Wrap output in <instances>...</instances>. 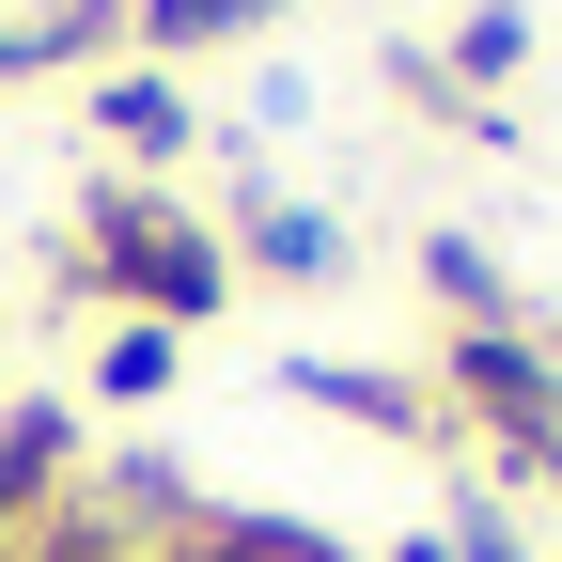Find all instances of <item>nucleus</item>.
Here are the masks:
<instances>
[{
  "label": "nucleus",
  "instance_id": "9",
  "mask_svg": "<svg viewBox=\"0 0 562 562\" xmlns=\"http://www.w3.org/2000/svg\"><path fill=\"white\" fill-rule=\"evenodd\" d=\"M281 0H125V32L140 47H235V32H266Z\"/></svg>",
  "mask_w": 562,
  "mask_h": 562
},
{
  "label": "nucleus",
  "instance_id": "4",
  "mask_svg": "<svg viewBox=\"0 0 562 562\" xmlns=\"http://www.w3.org/2000/svg\"><path fill=\"white\" fill-rule=\"evenodd\" d=\"M235 266H266V281H344V220H313V203H235Z\"/></svg>",
  "mask_w": 562,
  "mask_h": 562
},
{
  "label": "nucleus",
  "instance_id": "1",
  "mask_svg": "<svg viewBox=\"0 0 562 562\" xmlns=\"http://www.w3.org/2000/svg\"><path fill=\"white\" fill-rule=\"evenodd\" d=\"M63 281H79V297H125L140 328H203L235 297V235L188 220V203H157V188H94V220L63 235Z\"/></svg>",
  "mask_w": 562,
  "mask_h": 562
},
{
  "label": "nucleus",
  "instance_id": "8",
  "mask_svg": "<svg viewBox=\"0 0 562 562\" xmlns=\"http://www.w3.org/2000/svg\"><path fill=\"white\" fill-rule=\"evenodd\" d=\"M172 375H188V328H140V313H125V328L94 344V391H110V406H157Z\"/></svg>",
  "mask_w": 562,
  "mask_h": 562
},
{
  "label": "nucleus",
  "instance_id": "11",
  "mask_svg": "<svg viewBox=\"0 0 562 562\" xmlns=\"http://www.w3.org/2000/svg\"><path fill=\"white\" fill-rule=\"evenodd\" d=\"M438 547H453V562H531V547H516V516H501V501H484V484H469V469H453V531H438Z\"/></svg>",
  "mask_w": 562,
  "mask_h": 562
},
{
  "label": "nucleus",
  "instance_id": "5",
  "mask_svg": "<svg viewBox=\"0 0 562 562\" xmlns=\"http://www.w3.org/2000/svg\"><path fill=\"white\" fill-rule=\"evenodd\" d=\"M172 562H360V547L313 531V516H188V531H172Z\"/></svg>",
  "mask_w": 562,
  "mask_h": 562
},
{
  "label": "nucleus",
  "instance_id": "2",
  "mask_svg": "<svg viewBox=\"0 0 562 562\" xmlns=\"http://www.w3.org/2000/svg\"><path fill=\"white\" fill-rule=\"evenodd\" d=\"M438 391L501 438L516 484H562V360L531 328H438Z\"/></svg>",
  "mask_w": 562,
  "mask_h": 562
},
{
  "label": "nucleus",
  "instance_id": "3",
  "mask_svg": "<svg viewBox=\"0 0 562 562\" xmlns=\"http://www.w3.org/2000/svg\"><path fill=\"white\" fill-rule=\"evenodd\" d=\"M79 110H94V125L125 140V157H203V94H172L157 63H125V79H94Z\"/></svg>",
  "mask_w": 562,
  "mask_h": 562
},
{
  "label": "nucleus",
  "instance_id": "6",
  "mask_svg": "<svg viewBox=\"0 0 562 562\" xmlns=\"http://www.w3.org/2000/svg\"><path fill=\"white\" fill-rule=\"evenodd\" d=\"M281 391H313L344 422H375V438H438V406H422L406 375H360V360H281Z\"/></svg>",
  "mask_w": 562,
  "mask_h": 562
},
{
  "label": "nucleus",
  "instance_id": "12",
  "mask_svg": "<svg viewBox=\"0 0 562 562\" xmlns=\"http://www.w3.org/2000/svg\"><path fill=\"white\" fill-rule=\"evenodd\" d=\"M375 562H453V547H438V531H406V547H375Z\"/></svg>",
  "mask_w": 562,
  "mask_h": 562
},
{
  "label": "nucleus",
  "instance_id": "7",
  "mask_svg": "<svg viewBox=\"0 0 562 562\" xmlns=\"http://www.w3.org/2000/svg\"><path fill=\"white\" fill-rule=\"evenodd\" d=\"M422 297H438L453 328H516V281H501V266H484L469 235H422Z\"/></svg>",
  "mask_w": 562,
  "mask_h": 562
},
{
  "label": "nucleus",
  "instance_id": "10",
  "mask_svg": "<svg viewBox=\"0 0 562 562\" xmlns=\"http://www.w3.org/2000/svg\"><path fill=\"white\" fill-rule=\"evenodd\" d=\"M516 63H531V16L516 0H469L453 16V79H516Z\"/></svg>",
  "mask_w": 562,
  "mask_h": 562
}]
</instances>
